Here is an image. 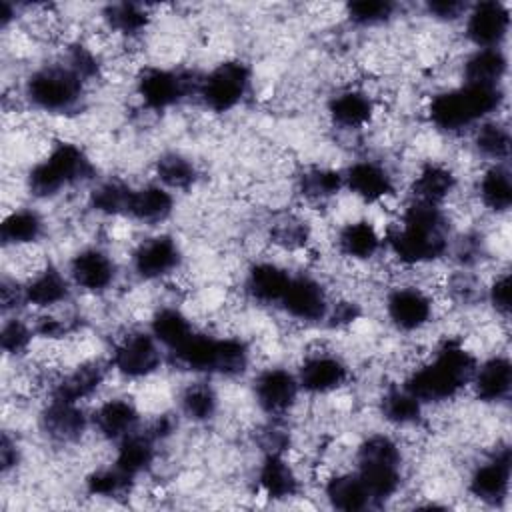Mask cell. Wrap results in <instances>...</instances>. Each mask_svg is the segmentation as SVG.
<instances>
[{
    "label": "cell",
    "mask_w": 512,
    "mask_h": 512,
    "mask_svg": "<svg viewBox=\"0 0 512 512\" xmlns=\"http://www.w3.org/2000/svg\"><path fill=\"white\" fill-rule=\"evenodd\" d=\"M384 248L404 268L438 262L450 252L446 206L410 198L384 234Z\"/></svg>",
    "instance_id": "6da1fadb"
},
{
    "label": "cell",
    "mask_w": 512,
    "mask_h": 512,
    "mask_svg": "<svg viewBox=\"0 0 512 512\" xmlns=\"http://www.w3.org/2000/svg\"><path fill=\"white\" fill-rule=\"evenodd\" d=\"M476 364L478 358L460 338H446L408 372L402 386L424 406L444 404L468 388Z\"/></svg>",
    "instance_id": "7a4b0ae2"
},
{
    "label": "cell",
    "mask_w": 512,
    "mask_h": 512,
    "mask_svg": "<svg viewBox=\"0 0 512 512\" xmlns=\"http://www.w3.org/2000/svg\"><path fill=\"white\" fill-rule=\"evenodd\" d=\"M504 104L502 86L464 84L440 90L426 104L428 122L444 134H462L480 122L494 118Z\"/></svg>",
    "instance_id": "3957f363"
},
{
    "label": "cell",
    "mask_w": 512,
    "mask_h": 512,
    "mask_svg": "<svg viewBox=\"0 0 512 512\" xmlns=\"http://www.w3.org/2000/svg\"><path fill=\"white\" fill-rule=\"evenodd\" d=\"M94 180V164L86 150L70 140H56L46 154L36 160L26 176L24 184L32 198L54 200L62 192Z\"/></svg>",
    "instance_id": "277c9868"
},
{
    "label": "cell",
    "mask_w": 512,
    "mask_h": 512,
    "mask_svg": "<svg viewBox=\"0 0 512 512\" xmlns=\"http://www.w3.org/2000/svg\"><path fill=\"white\" fill-rule=\"evenodd\" d=\"M250 346L236 336H216L196 330L172 358L186 370L200 376H242L250 366Z\"/></svg>",
    "instance_id": "5b68a950"
},
{
    "label": "cell",
    "mask_w": 512,
    "mask_h": 512,
    "mask_svg": "<svg viewBox=\"0 0 512 512\" xmlns=\"http://www.w3.org/2000/svg\"><path fill=\"white\" fill-rule=\"evenodd\" d=\"M88 82L64 60L36 66L22 84L24 100L38 112L66 116L82 108Z\"/></svg>",
    "instance_id": "8992f818"
},
{
    "label": "cell",
    "mask_w": 512,
    "mask_h": 512,
    "mask_svg": "<svg viewBox=\"0 0 512 512\" xmlns=\"http://www.w3.org/2000/svg\"><path fill=\"white\" fill-rule=\"evenodd\" d=\"M354 472L364 482L372 506L384 504L400 492L404 454L396 438L384 432L366 436L354 454Z\"/></svg>",
    "instance_id": "52a82bcc"
},
{
    "label": "cell",
    "mask_w": 512,
    "mask_h": 512,
    "mask_svg": "<svg viewBox=\"0 0 512 512\" xmlns=\"http://www.w3.org/2000/svg\"><path fill=\"white\" fill-rule=\"evenodd\" d=\"M252 88V70L240 58H226L198 78L196 96L214 114L238 108Z\"/></svg>",
    "instance_id": "ba28073f"
},
{
    "label": "cell",
    "mask_w": 512,
    "mask_h": 512,
    "mask_svg": "<svg viewBox=\"0 0 512 512\" xmlns=\"http://www.w3.org/2000/svg\"><path fill=\"white\" fill-rule=\"evenodd\" d=\"M198 78L178 68L144 66L134 80V92L142 108L150 112H164L196 94Z\"/></svg>",
    "instance_id": "9c48e42d"
},
{
    "label": "cell",
    "mask_w": 512,
    "mask_h": 512,
    "mask_svg": "<svg viewBox=\"0 0 512 512\" xmlns=\"http://www.w3.org/2000/svg\"><path fill=\"white\" fill-rule=\"evenodd\" d=\"M162 350L148 328H134L116 338L108 364L124 380H146L160 370L164 360Z\"/></svg>",
    "instance_id": "30bf717a"
},
{
    "label": "cell",
    "mask_w": 512,
    "mask_h": 512,
    "mask_svg": "<svg viewBox=\"0 0 512 512\" xmlns=\"http://www.w3.org/2000/svg\"><path fill=\"white\" fill-rule=\"evenodd\" d=\"M384 314L394 330L414 334L432 322L434 298L426 288L416 284H400L386 294Z\"/></svg>",
    "instance_id": "8fae6325"
},
{
    "label": "cell",
    "mask_w": 512,
    "mask_h": 512,
    "mask_svg": "<svg viewBox=\"0 0 512 512\" xmlns=\"http://www.w3.org/2000/svg\"><path fill=\"white\" fill-rule=\"evenodd\" d=\"M302 390L296 370L286 366H268L252 378V398L260 412L270 418H280L292 412Z\"/></svg>",
    "instance_id": "7c38bea8"
},
{
    "label": "cell",
    "mask_w": 512,
    "mask_h": 512,
    "mask_svg": "<svg viewBox=\"0 0 512 512\" xmlns=\"http://www.w3.org/2000/svg\"><path fill=\"white\" fill-rule=\"evenodd\" d=\"M328 288L312 274H292L278 308L294 322L320 324L330 310Z\"/></svg>",
    "instance_id": "4fadbf2b"
},
{
    "label": "cell",
    "mask_w": 512,
    "mask_h": 512,
    "mask_svg": "<svg viewBox=\"0 0 512 512\" xmlns=\"http://www.w3.org/2000/svg\"><path fill=\"white\" fill-rule=\"evenodd\" d=\"M130 266L144 282L168 280L182 266V248L170 234H152L134 246Z\"/></svg>",
    "instance_id": "5bb4252c"
},
{
    "label": "cell",
    "mask_w": 512,
    "mask_h": 512,
    "mask_svg": "<svg viewBox=\"0 0 512 512\" xmlns=\"http://www.w3.org/2000/svg\"><path fill=\"white\" fill-rule=\"evenodd\" d=\"M74 288L88 294H104L118 280V264L112 254L96 244L78 248L66 266Z\"/></svg>",
    "instance_id": "9a60e30c"
},
{
    "label": "cell",
    "mask_w": 512,
    "mask_h": 512,
    "mask_svg": "<svg viewBox=\"0 0 512 512\" xmlns=\"http://www.w3.org/2000/svg\"><path fill=\"white\" fill-rule=\"evenodd\" d=\"M462 26L464 38L474 48H502L510 32V8L498 0L468 4Z\"/></svg>",
    "instance_id": "2e32d148"
},
{
    "label": "cell",
    "mask_w": 512,
    "mask_h": 512,
    "mask_svg": "<svg viewBox=\"0 0 512 512\" xmlns=\"http://www.w3.org/2000/svg\"><path fill=\"white\" fill-rule=\"evenodd\" d=\"M296 376L302 392L310 396H326L348 384L350 368L336 352L314 350L302 358Z\"/></svg>",
    "instance_id": "e0dca14e"
},
{
    "label": "cell",
    "mask_w": 512,
    "mask_h": 512,
    "mask_svg": "<svg viewBox=\"0 0 512 512\" xmlns=\"http://www.w3.org/2000/svg\"><path fill=\"white\" fill-rule=\"evenodd\" d=\"M38 424L44 436L60 446L80 442L88 430H92L90 414L82 404L48 396L38 414Z\"/></svg>",
    "instance_id": "ac0fdd59"
},
{
    "label": "cell",
    "mask_w": 512,
    "mask_h": 512,
    "mask_svg": "<svg viewBox=\"0 0 512 512\" xmlns=\"http://www.w3.org/2000/svg\"><path fill=\"white\" fill-rule=\"evenodd\" d=\"M72 280L68 272L50 260H44L22 280L24 306H32L38 312H50L64 306L72 296Z\"/></svg>",
    "instance_id": "d6986e66"
},
{
    "label": "cell",
    "mask_w": 512,
    "mask_h": 512,
    "mask_svg": "<svg viewBox=\"0 0 512 512\" xmlns=\"http://www.w3.org/2000/svg\"><path fill=\"white\" fill-rule=\"evenodd\" d=\"M512 458L508 444L496 448L488 458L476 464L468 476V492L490 506H498L508 498Z\"/></svg>",
    "instance_id": "ffe728a7"
},
{
    "label": "cell",
    "mask_w": 512,
    "mask_h": 512,
    "mask_svg": "<svg viewBox=\"0 0 512 512\" xmlns=\"http://www.w3.org/2000/svg\"><path fill=\"white\" fill-rule=\"evenodd\" d=\"M344 190L364 204H380L394 196L396 180L394 174L378 160L360 158L350 162L342 170Z\"/></svg>",
    "instance_id": "44dd1931"
},
{
    "label": "cell",
    "mask_w": 512,
    "mask_h": 512,
    "mask_svg": "<svg viewBox=\"0 0 512 512\" xmlns=\"http://www.w3.org/2000/svg\"><path fill=\"white\" fill-rule=\"evenodd\" d=\"M108 372H112L108 362L86 358L72 366L70 370L56 374V378L50 382L48 396L84 404L86 400H92L98 394V390L104 386L108 378Z\"/></svg>",
    "instance_id": "7402d4cb"
},
{
    "label": "cell",
    "mask_w": 512,
    "mask_h": 512,
    "mask_svg": "<svg viewBox=\"0 0 512 512\" xmlns=\"http://www.w3.org/2000/svg\"><path fill=\"white\" fill-rule=\"evenodd\" d=\"M90 420L96 436L110 444H118L142 428L140 408L126 396H112L98 402V406L90 412Z\"/></svg>",
    "instance_id": "603a6c76"
},
{
    "label": "cell",
    "mask_w": 512,
    "mask_h": 512,
    "mask_svg": "<svg viewBox=\"0 0 512 512\" xmlns=\"http://www.w3.org/2000/svg\"><path fill=\"white\" fill-rule=\"evenodd\" d=\"M326 114L332 126L338 130L356 132L372 124L376 116V100L368 90L360 86H348L330 96Z\"/></svg>",
    "instance_id": "cb8c5ba5"
},
{
    "label": "cell",
    "mask_w": 512,
    "mask_h": 512,
    "mask_svg": "<svg viewBox=\"0 0 512 512\" xmlns=\"http://www.w3.org/2000/svg\"><path fill=\"white\" fill-rule=\"evenodd\" d=\"M472 396L484 404H500L508 400L512 390V364L506 354H494L478 360L468 384Z\"/></svg>",
    "instance_id": "d4e9b609"
},
{
    "label": "cell",
    "mask_w": 512,
    "mask_h": 512,
    "mask_svg": "<svg viewBox=\"0 0 512 512\" xmlns=\"http://www.w3.org/2000/svg\"><path fill=\"white\" fill-rule=\"evenodd\" d=\"M292 272L274 260H256L248 266L244 276L246 296L262 306H278Z\"/></svg>",
    "instance_id": "484cf974"
},
{
    "label": "cell",
    "mask_w": 512,
    "mask_h": 512,
    "mask_svg": "<svg viewBox=\"0 0 512 512\" xmlns=\"http://www.w3.org/2000/svg\"><path fill=\"white\" fill-rule=\"evenodd\" d=\"M174 208V192L158 182H148L132 188L126 218L144 226H158L174 214Z\"/></svg>",
    "instance_id": "4316f807"
},
{
    "label": "cell",
    "mask_w": 512,
    "mask_h": 512,
    "mask_svg": "<svg viewBox=\"0 0 512 512\" xmlns=\"http://www.w3.org/2000/svg\"><path fill=\"white\" fill-rule=\"evenodd\" d=\"M384 248V234L368 218H356L342 224L336 232V250L352 262H368Z\"/></svg>",
    "instance_id": "83f0119b"
},
{
    "label": "cell",
    "mask_w": 512,
    "mask_h": 512,
    "mask_svg": "<svg viewBox=\"0 0 512 512\" xmlns=\"http://www.w3.org/2000/svg\"><path fill=\"white\" fill-rule=\"evenodd\" d=\"M256 484L270 500H288L300 492V478L284 452H264L256 470Z\"/></svg>",
    "instance_id": "f1b7e54d"
},
{
    "label": "cell",
    "mask_w": 512,
    "mask_h": 512,
    "mask_svg": "<svg viewBox=\"0 0 512 512\" xmlns=\"http://www.w3.org/2000/svg\"><path fill=\"white\" fill-rule=\"evenodd\" d=\"M156 456H158V440L146 428H140L134 434L120 440L118 444H114L112 464L136 482L142 474H146L154 466Z\"/></svg>",
    "instance_id": "f546056e"
},
{
    "label": "cell",
    "mask_w": 512,
    "mask_h": 512,
    "mask_svg": "<svg viewBox=\"0 0 512 512\" xmlns=\"http://www.w3.org/2000/svg\"><path fill=\"white\" fill-rule=\"evenodd\" d=\"M44 232L46 220L32 206L10 210L0 224V240L6 250H28L42 240Z\"/></svg>",
    "instance_id": "4dcf8cb0"
},
{
    "label": "cell",
    "mask_w": 512,
    "mask_h": 512,
    "mask_svg": "<svg viewBox=\"0 0 512 512\" xmlns=\"http://www.w3.org/2000/svg\"><path fill=\"white\" fill-rule=\"evenodd\" d=\"M456 188H458V176L450 166L442 162H426L418 168L412 180L410 198L446 206L448 198L456 192Z\"/></svg>",
    "instance_id": "1f68e13d"
},
{
    "label": "cell",
    "mask_w": 512,
    "mask_h": 512,
    "mask_svg": "<svg viewBox=\"0 0 512 512\" xmlns=\"http://www.w3.org/2000/svg\"><path fill=\"white\" fill-rule=\"evenodd\" d=\"M508 74L504 48H474L462 62V82L478 86H502Z\"/></svg>",
    "instance_id": "d6a6232c"
},
{
    "label": "cell",
    "mask_w": 512,
    "mask_h": 512,
    "mask_svg": "<svg viewBox=\"0 0 512 512\" xmlns=\"http://www.w3.org/2000/svg\"><path fill=\"white\" fill-rule=\"evenodd\" d=\"M148 330L158 340V344L164 350H168L170 354L176 352L196 332L188 314L182 308L172 306V304L158 306L152 312Z\"/></svg>",
    "instance_id": "836d02e7"
},
{
    "label": "cell",
    "mask_w": 512,
    "mask_h": 512,
    "mask_svg": "<svg viewBox=\"0 0 512 512\" xmlns=\"http://www.w3.org/2000/svg\"><path fill=\"white\" fill-rule=\"evenodd\" d=\"M322 492H324V498L328 500V504L336 510L360 512V510H366L372 506L370 494L354 470L330 474L324 480Z\"/></svg>",
    "instance_id": "e575fe53"
},
{
    "label": "cell",
    "mask_w": 512,
    "mask_h": 512,
    "mask_svg": "<svg viewBox=\"0 0 512 512\" xmlns=\"http://www.w3.org/2000/svg\"><path fill=\"white\" fill-rule=\"evenodd\" d=\"M100 16L108 32H112L114 36L126 42L140 38L152 22V12L148 10V6L134 4V2L108 4L104 6Z\"/></svg>",
    "instance_id": "d590c367"
},
{
    "label": "cell",
    "mask_w": 512,
    "mask_h": 512,
    "mask_svg": "<svg viewBox=\"0 0 512 512\" xmlns=\"http://www.w3.org/2000/svg\"><path fill=\"white\" fill-rule=\"evenodd\" d=\"M476 194L492 214H506L512 206V178L506 162L488 164L478 178Z\"/></svg>",
    "instance_id": "8d00e7d4"
},
{
    "label": "cell",
    "mask_w": 512,
    "mask_h": 512,
    "mask_svg": "<svg viewBox=\"0 0 512 512\" xmlns=\"http://www.w3.org/2000/svg\"><path fill=\"white\" fill-rule=\"evenodd\" d=\"M424 408L426 406L416 396H412L402 384L386 388L378 402L380 416L390 426H396V428L418 426L424 418Z\"/></svg>",
    "instance_id": "74e56055"
},
{
    "label": "cell",
    "mask_w": 512,
    "mask_h": 512,
    "mask_svg": "<svg viewBox=\"0 0 512 512\" xmlns=\"http://www.w3.org/2000/svg\"><path fill=\"white\" fill-rule=\"evenodd\" d=\"M154 176H156V182L162 184L164 188L172 192H180V190H190L198 182L200 172L190 156L178 150H168L156 158Z\"/></svg>",
    "instance_id": "f35d334b"
},
{
    "label": "cell",
    "mask_w": 512,
    "mask_h": 512,
    "mask_svg": "<svg viewBox=\"0 0 512 512\" xmlns=\"http://www.w3.org/2000/svg\"><path fill=\"white\" fill-rule=\"evenodd\" d=\"M298 194L312 204H324L344 190L342 170L330 166H310L296 178Z\"/></svg>",
    "instance_id": "ab89813d"
},
{
    "label": "cell",
    "mask_w": 512,
    "mask_h": 512,
    "mask_svg": "<svg viewBox=\"0 0 512 512\" xmlns=\"http://www.w3.org/2000/svg\"><path fill=\"white\" fill-rule=\"evenodd\" d=\"M220 398L216 388L206 380H196L184 386L178 396L180 414L194 424H208L216 418Z\"/></svg>",
    "instance_id": "60d3db41"
},
{
    "label": "cell",
    "mask_w": 512,
    "mask_h": 512,
    "mask_svg": "<svg viewBox=\"0 0 512 512\" xmlns=\"http://www.w3.org/2000/svg\"><path fill=\"white\" fill-rule=\"evenodd\" d=\"M472 132V146L478 156L488 160L490 164L506 162L510 156V130L498 118H488L480 122Z\"/></svg>",
    "instance_id": "b9f144b4"
},
{
    "label": "cell",
    "mask_w": 512,
    "mask_h": 512,
    "mask_svg": "<svg viewBox=\"0 0 512 512\" xmlns=\"http://www.w3.org/2000/svg\"><path fill=\"white\" fill-rule=\"evenodd\" d=\"M130 184L122 180H104L92 186L88 192V206L92 212L108 218H126L128 202L132 194Z\"/></svg>",
    "instance_id": "7bdbcfd3"
},
{
    "label": "cell",
    "mask_w": 512,
    "mask_h": 512,
    "mask_svg": "<svg viewBox=\"0 0 512 512\" xmlns=\"http://www.w3.org/2000/svg\"><path fill=\"white\" fill-rule=\"evenodd\" d=\"M398 12V4L388 0H360L344 6V16L354 28H376L390 22Z\"/></svg>",
    "instance_id": "ee69618b"
},
{
    "label": "cell",
    "mask_w": 512,
    "mask_h": 512,
    "mask_svg": "<svg viewBox=\"0 0 512 512\" xmlns=\"http://www.w3.org/2000/svg\"><path fill=\"white\" fill-rule=\"evenodd\" d=\"M34 338H36V332L32 322L20 318L18 314L4 316L2 328H0V348L4 356L8 358L24 356L30 350Z\"/></svg>",
    "instance_id": "f6af8a7d"
},
{
    "label": "cell",
    "mask_w": 512,
    "mask_h": 512,
    "mask_svg": "<svg viewBox=\"0 0 512 512\" xmlns=\"http://www.w3.org/2000/svg\"><path fill=\"white\" fill-rule=\"evenodd\" d=\"M86 492L90 496H100V498H116L126 494L132 486L134 480L128 478L124 472H120L112 462L108 466H100L92 470L86 480Z\"/></svg>",
    "instance_id": "bcb514c9"
},
{
    "label": "cell",
    "mask_w": 512,
    "mask_h": 512,
    "mask_svg": "<svg viewBox=\"0 0 512 512\" xmlns=\"http://www.w3.org/2000/svg\"><path fill=\"white\" fill-rule=\"evenodd\" d=\"M62 60L84 80V82H94L102 74V60L100 56L86 44L82 42H70L64 48Z\"/></svg>",
    "instance_id": "7dc6e473"
},
{
    "label": "cell",
    "mask_w": 512,
    "mask_h": 512,
    "mask_svg": "<svg viewBox=\"0 0 512 512\" xmlns=\"http://www.w3.org/2000/svg\"><path fill=\"white\" fill-rule=\"evenodd\" d=\"M272 238L274 242H278L284 248L296 250L306 246L308 238H310V226L308 222H304L302 218L296 216H288L284 220H280L274 230H272Z\"/></svg>",
    "instance_id": "c3c4849f"
},
{
    "label": "cell",
    "mask_w": 512,
    "mask_h": 512,
    "mask_svg": "<svg viewBox=\"0 0 512 512\" xmlns=\"http://www.w3.org/2000/svg\"><path fill=\"white\" fill-rule=\"evenodd\" d=\"M486 300L490 308L504 320L510 316V274L504 270L496 274L486 286Z\"/></svg>",
    "instance_id": "681fc988"
},
{
    "label": "cell",
    "mask_w": 512,
    "mask_h": 512,
    "mask_svg": "<svg viewBox=\"0 0 512 512\" xmlns=\"http://www.w3.org/2000/svg\"><path fill=\"white\" fill-rule=\"evenodd\" d=\"M468 10V2L462 0H430L424 4L426 16L440 24L460 22Z\"/></svg>",
    "instance_id": "f907efd6"
},
{
    "label": "cell",
    "mask_w": 512,
    "mask_h": 512,
    "mask_svg": "<svg viewBox=\"0 0 512 512\" xmlns=\"http://www.w3.org/2000/svg\"><path fill=\"white\" fill-rule=\"evenodd\" d=\"M358 318H360V304L350 298H340L330 302V310L324 322H328L332 328H342V326H350Z\"/></svg>",
    "instance_id": "816d5d0a"
},
{
    "label": "cell",
    "mask_w": 512,
    "mask_h": 512,
    "mask_svg": "<svg viewBox=\"0 0 512 512\" xmlns=\"http://www.w3.org/2000/svg\"><path fill=\"white\" fill-rule=\"evenodd\" d=\"M20 460H22V450H20L16 438H12L8 430H4L2 440H0V466H2V474L6 476L12 470H16Z\"/></svg>",
    "instance_id": "f5cc1de1"
},
{
    "label": "cell",
    "mask_w": 512,
    "mask_h": 512,
    "mask_svg": "<svg viewBox=\"0 0 512 512\" xmlns=\"http://www.w3.org/2000/svg\"><path fill=\"white\" fill-rule=\"evenodd\" d=\"M16 4H12V2H2L0 4V26H2V30H8V26L12 24V22H16Z\"/></svg>",
    "instance_id": "db71d44e"
}]
</instances>
